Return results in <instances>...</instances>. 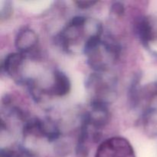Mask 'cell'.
I'll list each match as a JSON object with an SVG mask.
<instances>
[{
	"mask_svg": "<svg viewBox=\"0 0 157 157\" xmlns=\"http://www.w3.org/2000/svg\"><path fill=\"white\" fill-rule=\"evenodd\" d=\"M95 157H136L130 143L120 136L109 138L97 150Z\"/></svg>",
	"mask_w": 157,
	"mask_h": 157,
	"instance_id": "obj_1",
	"label": "cell"
},
{
	"mask_svg": "<svg viewBox=\"0 0 157 157\" xmlns=\"http://www.w3.org/2000/svg\"><path fill=\"white\" fill-rule=\"evenodd\" d=\"M54 80L52 87L49 88V93L56 96L66 95L71 89V83L68 78L61 72L56 70L54 72Z\"/></svg>",
	"mask_w": 157,
	"mask_h": 157,
	"instance_id": "obj_2",
	"label": "cell"
},
{
	"mask_svg": "<svg viewBox=\"0 0 157 157\" xmlns=\"http://www.w3.org/2000/svg\"><path fill=\"white\" fill-rule=\"evenodd\" d=\"M38 41V38L33 31L30 29H25L18 34L15 41V46L23 54L32 50Z\"/></svg>",
	"mask_w": 157,
	"mask_h": 157,
	"instance_id": "obj_3",
	"label": "cell"
},
{
	"mask_svg": "<svg viewBox=\"0 0 157 157\" xmlns=\"http://www.w3.org/2000/svg\"><path fill=\"white\" fill-rule=\"evenodd\" d=\"M25 56L21 53H14L8 55L4 63V68L8 75L15 77L19 74Z\"/></svg>",
	"mask_w": 157,
	"mask_h": 157,
	"instance_id": "obj_4",
	"label": "cell"
},
{
	"mask_svg": "<svg viewBox=\"0 0 157 157\" xmlns=\"http://www.w3.org/2000/svg\"><path fill=\"white\" fill-rule=\"evenodd\" d=\"M138 32L144 42L148 41V39L150 38V34H151V28L148 21L145 18H143L138 24Z\"/></svg>",
	"mask_w": 157,
	"mask_h": 157,
	"instance_id": "obj_5",
	"label": "cell"
},
{
	"mask_svg": "<svg viewBox=\"0 0 157 157\" xmlns=\"http://www.w3.org/2000/svg\"><path fill=\"white\" fill-rule=\"evenodd\" d=\"M97 2L95 1H78L76 2V4L78 5V6L81 9H87V8H90L91 6H93L94 5L96 4Z\"/></svg>",
	"mask_w": 157,
	"mask_h": 157,
	"instance_id": "obj_6",
	"label": "cell"
},
{
	"mask_svg": "<svg viewBox=\"0 0 157 157\" xmlns=\"http://www.w3.org/2000/svg\"><path fill=\"white\" fill-rule=\"evenodd\" d=\"M113 9V13L117 14V15H119V14H122L123 12H124V7H123L122 5L119 2L115 3V4L113 6V9Z\"/></svg>",
	"mask_w": 157,
	"mask_h": 157,
	"instance_id": "obj_7",
	"label": "cell"
}]
</instances>
